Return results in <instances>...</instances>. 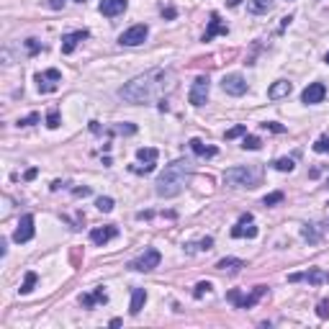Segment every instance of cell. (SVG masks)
Instances as JSON below:
<instances>
[{"instance_id":"obj_33","label":"cell","mask_w":329,"mask_h":329,"mask_svg":"<svg viewBox=\"0 0 329 329\" xmlns=\"http://www.w3.org/2000/svg\"><path fill=\"white\" fill-rule=\"evenodd\" d=\"M129 170H131V173H137V175H147V173H152V170H154V162H144V164H131Z\"/></svg>"},{"instance_id":"obj_8","label":"cell","mask_w":329,"mask_h":329,"mask_svg":"<svg viewBox=\"0 0 329 329\" xmlns=\"http://www.w3.org/2000/svg\"><path fill=\"white\" fill-rule=\"evenodd\" d=\"M232 237H234V239H255V237H257V226H255L252 214H242V216H239V221H237L234 229H232Z\"/></svg>"},{"instance_id":"obj_28","label":"cell","mask_w":329,"mask_h":329,"mask_svg":"<svg viewBox=\"0 0 329 329\" xmlns=\"http://www.w3.org/2000/svg\"><path fill=\"white\" fill-rule=\"evenodd\" d=\"M111 134H137V126L134 123H116V126H111Z\"/></svg>"},{"instance_id":"obj_25","label":"cell","mask_w":329,"mask_h":329,"mask_svg":"<svg viewBox=\"0 0 329 329\" xmlns=\"http://www.w3.org/2000/svg\"><path fill=\"white\" fill-rule=\"evenodd\" d=\"M137 159L139 162H157V149L154 147H139L137 149Z\"/></svg>"},{"instance_id":"obj_44","label":"cell","mask_w":329,"mask_h":329,"mask_svg":"<svg viewBox=\"0 0 329 329\" xmlns=\"http://www.w3.org/2000/svg\"><path fill=\"white\" fill-rule=\"evenodd\" d=\"M36 175H39V170H36V168H31V170H28V173H26V180H34V178H36Z\"/></svg>"},{"instance_id":"obj_22","label":"cell","mask_w":329,"mask_h":329,"mask_svg":"<svg viewBox=\"0 0 329 329\" xmlns=\"http://www.w3.org/2000/svg\"><path fill=\"white\" fill-rule=\"evenodd\" d=\"M244 268V260H239V257H224V260H219L216 262V270H229V273H237V270H242Z\"/></svg>"},{"instance_id":"obj_13","label":"cell","mask_w":329,"mask_h":329,"mask_svg":"<svg viewBox=\"0 0 329 329\" xmlns=\"http://www.w3.org/2000/svg\"><path fill=\"white\" fill-rule=\"evenodd\" d=\"M324 95H326L324 82H309V88L301 93V101H304L306 106H316V103L324 101Z\"/></svg>"},{"instance_id":"obj_47","label":"cell","mask_w":329,"mask_h":329,"mask_svg":"<svg viewBox=\"0 0 329 329\" xmlns=\"http://www.w3.org/2000/svg\"><path fill=\"white\" fill-rule=\"evenodd\" d=\"M324 62H326V64H329V52H326V57H324Z\"/></svg>"},{"instance_id":"obj_19","label":"cell","mask_w":329,"mask_h":329,"mask_svg":"<svg viewBox=\"0 0 329 329\" xmlns=\"http://www.w3.org/2000/svg\"><path fill=\"white\" fill-rule=\"evenodd\" d=\"M106 301H108V293L103 291V288H95L93 293H82L80 296V304L85 306V309H93L95 304H106Z\"/></svg>"},{"instance_id":"obj_7","label":"cell","mask_w":329,"mask_h":329,"mask_svg":"<svg viewBox=\"0 0 329 329\" xmlns=\"http://www.w3.org/2000/svg\"><path fill=\"white\" fill-rule=\"evenodd\" d=\"M288 283L324 285V283H329V273H326V270H319V268H311V270H306V273H291V275H288Z\"/></svg>"},{"instance_id":"obj_16","label":"cell","mask_w":329,"mask_h":329,"mask_svg":"<svg viewBox=\"0 0 329 329\" xmlns=\"http://www.w3.org/2000/svg\"><path fill=\"white\" fill-rule=\"evenodd\" d=\"M118 237V226H113V224H108V226H98V229H93L90 232V242L93 244H108L111 239H116Z\"/></svg>"},{"instance_id":"obj_37","label":"cell","mask_w":329,"mask_h":329,"mask_svg":"<svg viewBox=\"0 0 329 329\" xmlns=\"http://www.w3.org/2000/svg\"><path fill=\"white\" fill-rule=\"evenodd\" d=\"M283 198H285V195H283L280 190H275V193H270V195H265V198H262V203H265V206H275V203H280Z\"/></svg>"},{"instance_id":"obj_17","label":"cell","mask_w":329,"mask_h":329,"mask_svg":"<svg viewBox=\"0 0 329 329\" xmlns=\"http://www.w3.org/2000/svg\"><path fill=\"white\" fill-rule=\"evenodd\" d=\"M226 34H229V28L221 23L219 13H211V21H209V28H206V34H203V41H211L214 36H226Z\"/></svg>"},{"instance_id":"obj_43","label":"cell","mask_w":329,"mask_h":329,"mask_svg":"<svg viewBox=\"0 0 329 329\" xmlns=\"http://www.w3.org/2000/svg\"><path fill=\"white\" fill-rule=\"evenodd\" d=\"M75 195H90V188H75Z\"/></svg>"},{"instance_id":"obj_34","label":"cell","mask_w":329,"mask_h":329,"mask_svg":"<svg viewBox=\"0 0 329 329\" xmlns=\"http://www.w3.org/2000/svg\"><path fill=\"white\" fill-rule=\"evenodd\" d=\"M314 152L326 154V152H329V137H319V139L314 142Z\"/></svg>"},{"instance_id":"obj_2","label":"cell","mask_w":329,"mask_h":329,"mask_svg":"<svg viewBox=\"0 0 329 329\" xmlns=\"http://www.w3.org/2000/svg\"><path fill=\"white\" fill-rule=\"evenodd\" d=\"M193 178V164L190 159H175L164 168L154 183V193L159 198H175L178 193H183V188L190 183Z\"/></svg>"},{"instance_id":"obj_31","label":"cell","mask_w":329,"mask_h":329,"mask_svg":"<svg viewBox=\"0 0 329 329\" xmlns=\"http://www.w3.org/2000/svg\"><path fill=\"white\" fill-rule=\"evenodd\" d=\"M206 293H211V283H209V280H201V283L195 285V291H193V296H195V299H203Z\"/></svg>"},{"instance_id":"obj_40","label":"cell","mask_w":329,"mask_h":329,"mask_svg":"<svg viewBox=\"0 0 329 329\" xmlns=\"http://www.w3.org/2000/svg\"><path fill=\"white\" fill-rule=\"evenodd\" d=\"M316 316H319V319H326V316H329V301H321V304L316 306Z\"/></svg>"},{"instance_id":"obj_4","label":"cell","mask_w":329,"mask_h":329,"mask_svg":"<svg viewBox=\"0 0 329 329\" xmlns=\"http://www.w3.org/2000/svg\"><path fill=\"white\" fill-rule=\"evenodd\" d=\"M265 293H268V285H255V291H252L250 296H242L239 291H229V293H226V301L234 304L237 309H252Z\"/></svg>"},{"instance_id":"obj_35","label":"cell","mask_w":329,"mask_h":329,"mask_svg":"<svg viewBox=\"0 0 329 329\" xmlns=\"http://www.w3.org/2000/svg\"><path fill=\"white\" fill-rule=\"evenodd\" d=\"M260 126H262L265 131H273V134H283V131H285V126H280L278 121H265V123H260Z\"/></svg>"},{"instance_id":"obj_41","label":"cell","mask_w":329,"mask_h":329,"mask_svg":"<svg viewBox=\"0 0 329 329\" xmlns=\"http://www.w3.org/2000/svg\"><path fill=\"white\" fill-rule=\"evenodd\" d=\"M26 47H28V54H36V52H41V44H39L36 39H28V41H26Z\"/></svg>"},{"instance_id":"obj_30","label":"cell","mask_w":329,"mask_h":329,"mask_svg":"<svg viewBox=\"0 0 329 329\" xmlns=\"http://www.w3.org/2000/svg\"><path fill=\"white\" fill-rule=\"evenodd\" d=\"M95 206H98V211L108 214V211H113V198H108V195H101V198L95 201Z\"/></svg>"},{"instance_id":"obj_27","label":"cell","mask_w":329,"mask_h":329,"mask_svg":"<svg viewBox=\"0 0 329 329\" xmlns=\"http://www.w3.org/2000/svg\"><path fill=\"white\" fill-rule=\"evenodd\" d=\"M273 168H275V170H280V173H291V170L296 168V162H293L291 157H280V159H275V162H273Z\"/></svg>"},{"instance_id":"obj_6","label":"cell","mask_w":329,"mask_h":329,"mask_svg":"<svg viewBox=\"0 0 329 329\" xmlns=\"http://www.w3.org/2000/svg\"><path fill=\"white\" fill-rule=\"evenodd\" d=\"M147 36H149V28L144 23H137V26L126 28V31L118 36V44L121 47H139V44H144V41H147Z\"/></svg>"},{"instance_id":"obj_21","label":"cell","mask_w":329,"mask_h":329,"mask_svg":"<svg viewBox=\"0 0 329 329\" xmlns=\"http://www.w3.org/2000/svg\"><path fill=\"white\" fill-rule=\"evenodd\" d=\"M188 144H190L193 154H198V157H216V147H209V144H203L201 139H190Z\"/></svg>"},{"instance_id":"obj_42","label":"cell","mask_w":329,"mask_h":329,"mask_svg":"<svg viewBox=\"0 0 329 329\" xmlns=\"http://www.w3.org/2000/svg\"><path fill=\"white\" fill-rule=\"evenodd\" d=\"M67 3V0H49V8H54V11H59L62 6ZM75 3H85V0H75Z\"/></svg>"},{"instance_id":"obj_20","label":"cell","mask_w":329,"mask_h":329,"mask_svg":"<svg viewBox=\"0 0 329 329\" xmlns=\"http://www.w3.org/2000/svg\"><path fill=\"white\" fill-rule=\"evenodd\" d=\"M144 304H147V291H144V288H134V291H131V306H129V311L137 316V314L144 309Z\"/></svg>"},{"instance_id":"obj_18","label":"cell","mask_w":329,"mask_h":329,"mask_svg":"<svg viewBox=\"0 0 329 329\" xmlns=\"http://www.w3.org/2000/svg\"><path fill=\"white\" fill-rule=\"evenodd\" d=\"M291 90H293V85L288 80H278V82H273V85L268 88V98L270 101H280V98L291 95Z\"/></svg>"},{"instance_id":"obj_46","label":"cell","mask_w":329,"mask_h":329,"mask_svg":"<svg viewBox=\"0 0 329 329\" xmlns=\"http://www.w3.org/2000/svg\"><path fill=\"white\" fill-rule=\"evenodd\" d=\"M239 3H242V0H226V6H229V8H237Z\"/></svg>"},{"instance_id":"obj_39","label":"cell","mask_w":329,"mask_h":329,"mask_svg":"<svg viewBox=\"0 0 329 329\" xmlns=\"http://www.w3.org/2000/svg\"><path fill=\"white\" fill-rule=\"evenodd\" d=\"M39 118H41L39 113H28L26 118H18V126H31V123H36Z\"/></svg>"},{"instance_id":"obj_1","label":"cell","mask_w":329,"mask_h":329,"mask_svg":"<svg viewBox=\"0 0 329 329\" xmlns=\"http://www.w3.org/2000/svg\"><path fill=\"white\" fill-rule=\"evenodd\" d=\"M170 88H173V72L157 67V70H149V72L129 80L126 85H121L118 98H123L126 103H134V106H142V103H154Z\"/></svg>"},{"instance_id":"obj_15","label":"cell","mask_w":329,"mask_h":329,"mask_svg":"<svg viewBox=\"0 0 329 329\" xmlns=\"http://www.w3.org/2000/svg\"><path fill=\"white\" fill-rule=\"evenodd\" d=\"M126 6H129V0H101L98 11L106 18H116V16H121L123 11H126Z\"/></svg>"},{"instance_id":"obj_5","label":"cell","mask_w":329,"mask_h":329,"mask_svg":"<svg viewBox=\"0 0 329 329\" xmlns=\"http://www.w3.org/2000/svg\"><path fill=\"white\" fill-rule=\"evenodd\" d=\"M159 260H162V255L154 250V247H149V250H144L137 260L129 262V268L137 270V273H149V270H154V268L159 265Z\"/></svg>"},{"instance_id":"obj_23","label":"cell","mask_w":329,"mask_h":329,"mask_svg":"<svg viewBox=\"0 0 329 329\" xmlns=\"http://www.w3.org/2000/svg\"><path fill=\"white\" fill-rule=\"evenodd\" d=\"M301 237H304L309 244H319V239H321V232H319V226H316V224H306V226L301 229Z\"/></svg>"},{"instance_id":"obj_10","label":"cell","mask_w":329,"mask_h":329,"mask_svg":"<svg viewBox=\"0 0 329 329\" xmlns=\"http://www.w3.org/2000/svg\"><path fill=\"white\" fill-rule=\"evenodd\" d=\"M209 90H211L209 77H206V75H198L195 82H193V88H190V93H188V101H190L193 106H203L206 98H209Z\"/></svg>"},{"instance_id":"obj_38","label":"cell","mask_w":329,"mask_h":329,"mask_svg":"<svg viewBox=\"0 0 329 329\" xmlns=\"http://www.w3.org/2000/svg\"><path fill=\"white\" fill-rule=\"evenodd\" d=\"M242 134H247V126H242V123H239V126H234V129H229L224 137L226 139H237V137H242Z\"/></svg>"},{"instance_id":"obj_36","label":"cell","mask_w":329,"mask_h":329,"mask_svg":"<svg viewBox=\"0 0 329 329\" xmlns=\"http://www.w3.org/2000/svg\"><path fill=\"white\" fill-rule=\"evenodd\" d=\"M47 126H49V129H57V126H59V111H57V108H52V111L47 113Z\"/></svg>"},{"instance_id":"obj_32","label":"cell","mask_w":329,"mask_h":329,"mask_svg":"<svg viewBox=\"0 0 329 329\" xmlns=\"http://www.w3.org/2000/svg\"><path fill=\"white\" fill-rule=\"evenodd\" d=\"M260 147H262V142L257 137H244V142H242V149H250V152H255Z\"/></svg>"},{"instance_id":"obj_45","label":"cell","mask_w":329,"mask_h":329,"mask_svg":"<svg viewBox=\"0 0 329 329\" xmlns=\"http://www.w3.org/2000/svg\"><path fill=\"white\" fill-rule=\"evenodd\" d=\"M164 16H168V18H175V8H168V11H162Z\"/></svg>"},{"instance_id":"obj_11","label":"cell","mask_w":329,"mask_h":329,"mask_svg":"<svg viewBox=\"0 0 329 329\" xmlns=\"http://www.w3.org/2000/svg\"><path fill=\"white\" fill-rule=\"evenodd\" d=\"M221 88H224V93H226V95L239 98V95H244V93H247V82H244V77H242V75H226V77L221 80Z\"/></svg>"},{"instance_id":"obj_26","label":"cell","mask_w":329,"mask_h":329,"mask_svg":"<svg viewBox=\"0 0 329 329\" xmlns=\"http://www.w3.org/2000/svg\"><path fill=\"white\" fill-rule=\"evenodd\" d=\"M36 280H39V275H36L34 270H28L26 278H23V285L18 288V291H21V293H31V291H34V285H36Z\"/></svg>"},{"instance_id":"obj_14","label":"cell","mask_w":329,"mask_h":329,"mask_svg":"<svg viewBox=\"0 0 329 329\" xmlns=\"http://www.w3.org/2000/svg\"><path fill=\"white\" fill-rule=\"evenodd\" d=\"M88 36H90V31H85V28L72 31V34H64V36H62V54H72V52L77 49L80 41H85Z\"/></svg>"},{"instance_id":"obj_24","label":"cell","mask_w":329,"mask_h":329,"mask_svg":"<svg viewBox=\"0 0 329 329\" xmlns=\"http://www.w3.org/2000/svg\"><path fill=\"white\" fill-rule=\"evenodd\" d=\"M250 13H255V16H260V13H268V11H273V0H250Z\"/></svg>"},{"instance_id":"obj_9","label":"cell","mask_w":329,"mask_h":329,"mask_svg":"<svg viewBox=\"0 0 329 329\" xmlns=\"http://www.w3.org/2000/svg\"><path fill=\"white\" fill-rule=\"evenodd\" d=\"M62 82V75L59 70H47V72H39L36 75V88L39 93H54Z\"/></svg>"},{"instance_id":"obj_29","label":"cell","mask_w":329,"mask_h":329,"mask_svg":"<svg viewBox=\"0 0 329 329\" xmlns=\"http://www.w3.org/2000/svg\"><path fill=\"white\" fill-rule=\"evenodd\" d=\"M211 247H214V237H203V239L198 242V247H195V244H188L185 250L193 252V250H211Z\"/></svg>"},{"instance_id":"obj_12","label":"cell","mask_w":329,"mask_h":329,"mask_svg":"<svg viewBox=\"0 0 329 329\" xmlns=\"http://www.w3.org/2000/svg\"><path fill=\"white\" fill-rule=\"evenodd\" d=\"M28 239H34V216H31V214L21 216V221H18V226H16V232H13V242L23 244V242H28Z\"/></svg>"},{"instance_id":"obj_3","label":"cell","mask_w":329,"mask_h":329,"mask_svg":"<svg viewBox=\"0 0 329 329\" xmlns=\"http://www.w3.org/2000/svg\"><path fill=\"white\" fill-rule=\"evenodd\" d=\"M260 180H262L260 164H239V168H229L224 173V185L229 188H257Z\"/></svg>"}]
</instances>
